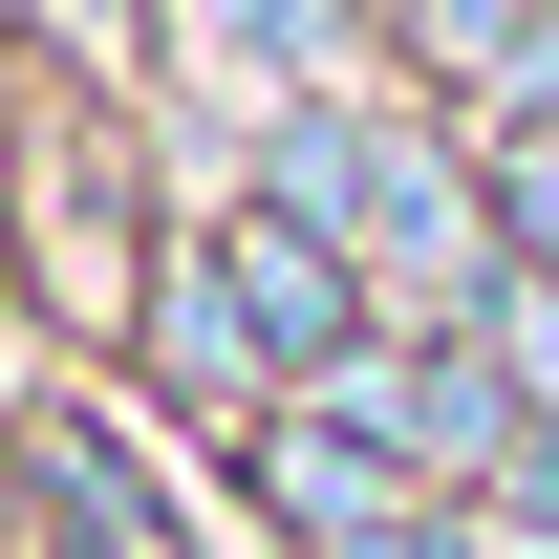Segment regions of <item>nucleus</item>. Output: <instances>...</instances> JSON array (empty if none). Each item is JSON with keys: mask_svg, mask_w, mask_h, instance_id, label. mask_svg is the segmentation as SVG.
Segmentation results:
<instances>
[{"mask_svg": "<svg viewBox=\"0 0 559 559\" xmlns=\"http://www.w3.org/2000/svg\"><path fill=\"white\" fill-rule=\"evenodd\" d=\"M280 215H301V237H345V259H409V301H474V194H452V173H430L409 130H366V108H301V130H280Z\"/></svg>", "mask_w": 559, "mask_h": 559, "instance_id": "obj_1", "label": "nucleus"}, {"mask_svg": "<svg viewBox=\"0 0 559 559\" xmlns=\"http://www.w3.org/2000/svg\"><path fill=\"white\" fill-rule=\"evenodd\" d=\"M215 280H237V345H280V366H323V345H345V280H323V237H301V215L215 237Z\"/></svg>", "mask_w": 559, "mask_h": 559, "instance_id": "obj_2", "label": "nucleus"}, {"mask_svg": "<svg viewBox=\"0 0 559 559\" xmlns=\"http://www.w3.org/2000/svg\"><path fill=\"white\" fill-rule=\"evenodd\" d=\"M194 22H215V44H237V66H280V86L323 66V0H194Z\"/></svg>", "mask_w": 559, "mask_h": 559, "instance_id": "obj_3", "label": "nucleus"}]
</instances>
